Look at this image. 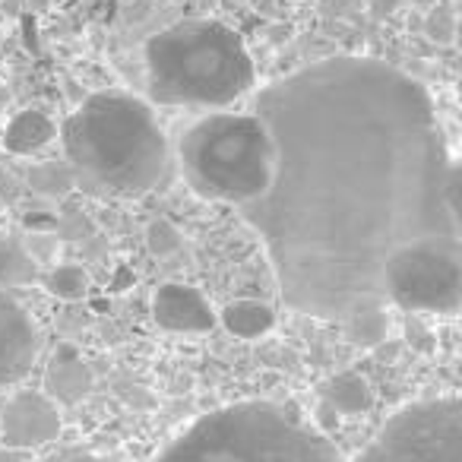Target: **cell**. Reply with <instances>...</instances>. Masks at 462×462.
<instances>
[{
    "label": "cell",
    "instance_id": "6da1fadb",
    "mask_svg": "<svg viewBox=\"0 0 462 462\" xmlns=\"http://www.w3.org/2000/svg\"><path fill=\"white\" fill-rule=\"evenodd\" d=\"M273 180L241 216L285 308L342 323L418 310L462 279L459 162L430 92L380 58L314 60L260 86Z\"/></svg>",
    "mask_w": 462,
    "mask_h": 462
},
{
    "label": "cell",
    "instance_id": "7a4b0ae2",
    "mask_svg": "<svg viewBox=\"0 0 462 462\" xmlns=\"http://www.w3.org/2000/svg\"><path fill=\"white\" fill-rule=\"evenodd\" d=\"M60 140L77 171L121 197L155 190L171 168L168 136L152 105L121 89L83 98L60 127Z\"/></svg>",
    "mask_w": 462,
    "mask_h": 462
},
{
    "label": "cell",
    "instance_id": "3957f363",
    "mask_svg": "<svg viewBox=\"0 0 462 462\" xmlns=\"http://www.w3.org/2000/svg\"><path fill=\"white\" fill-rule=\"evenodd\" d=\"M149 96L159 105L225 111L257 86L245 39L218 20H184L146 42Z\"/></svg>",
    "mask_w": 462,
    "mask_h": 462
},
{
    "label": "cell",
    "instance_id": "277c9868",
    "mask_svg": "<svg viewBox=\"0 0 462 462\" xmlns=\"http://www.w3.org/2000/svg\"><path fill=\"white\" fill-rule=\"evenodd\" d=\"M155 462H346L339 449L273 402H235L187 424Z\"/></svg>",
    "mask_w": 462,
    "mask_h": 462
},
{
    "label": "cell",
    "instance_id": "5b68a950",
    "mask_svg": "<svg viewBox=\"0 0 462 462\" xmlns=\"http://www.w3.org/2000/svg\"><path fill=\"white\" fill-rule=\"evenodd\" d=\"M273 140L254 111H212L180 134L178 165L197 197L247 206L273 180Z\"/></svg>",
    "mask_w": 462,
    "mask_h": 462
},
{
    "label": "cell",
    "instance_id": "8992f818",
    "mask_svg": "<svg viewBox=\"0 0 462 462\" xmlns=\"http://www.w3.org/2000/svg\"><path fill=\"white\" fill-rule=\"evenodd\" d=\"M355 462H462V402L437 396L386 418Z\"/></svg>",
    "mask_w": 462,
    "mask_h": 462
},
{
    "label": "cell",
    "instance_id": "52a82bcc",
    "mask_svg": "<svg viewBox=\"0 0 462 462\" xmlns=\"http://www.w3.org/2000/svg\"><path fill=\"white\" fill-rule=\"evenodd\" d=\"M42 352V329L23 301L0 291V390L16 386Z\"/></svg>",
    "mask_w": 462,
    "mask_h": 462
},
{
    "label": "cell",
    "instance_id": "ba28073f",
    "mask_svg": "<svg viewBox=\"0 0 462 462\" xmlns=\"http://www.w3.org/2000/svg\"><path fill=\"white\" fill-rule=\"evenodd\" d=\"M60 411L58 402L39 390H23L7 402L0 415V437L14 449H35L58 440L60 434Z\"/></svg>",
    "mask_w": 462,
    "mask_h": 462
},
{
    "label": "cell",
    "instance_id": "9c48e42d",
    "mask_svg": "<svg viewBox=\"0 0 462 462\" xmlns=\"http://www.w3.org/2000/svg\"><path fill=\"white\" fill-rule=\"evenodd\" d=\"M152 320L165 333L197 336V333H209L218 317L199 289L180 282H165L152 295Z\"/></svg>",
    "mask_w": 462,
    "mask_h": 462
},
{
    "label": "cell",
    "instance_id": "30bf717a",
    "mask_svg": "<svg viewBox=\"0 0 462 462\" xmlns=\"http://www.w3.org/2000/svg\"><path fill=\"white\" fill-rule=\"evenodd\" d=\"M96 386V374L77 355V348L64 346L58 355L51 358L45 371V396L51 402L60 405H77L79 399H86Z\"/></svg>",
    "mask_w": 462,
    "mask_h": 462
},
{
    "label": "cell",
    "instance_id": "8fae6325",
    "mask_svg": "<svg viewBox=\"0 0 462 462\" xmlns=\"http://www.w3.org/2000/svg\"><path fill=\"white\" fill-rule=\"evenodd\" d=\"M54 136H58V124L42 111L26 108L10 117L7 130H4V149L14 155H32L48 143H54Z\"/></svg>",
    "mask_w": 462,
    "mask_h": 462
},
{
    "label": "cell",
    "instance_id": "7c38bea8",
    "mask_svg": "<svg viewBox=\"0 0 462 462\" xmlns=\"http://www.w3.org/2000/svg\"><path fill=\"white\" fill-rule=\"evenodd\" d=\"M323 405H329V409L342 418L365 415L374 405V390L361 374H355V371L336 374V377H329L327 383H323Z\"/></svg>",
    "mask_w": 462,
    "mask_h": 462
},
{
    "label": "cell",
    "instance_id": "4fadbf2b",
    "mask_svg": "<svg viewBox=\"0 0 462 462\" xmlns=\"http://www.w3.org/2000/svg\"><path fill=\"white\" fill-rule=\"evenodd\" d=\"M222 320V327L228 329L235 339H263L266 333H273L276 327V310L263 301H254V298H245V301H231L222 314H216Z\"/></svg>",
    "mask_w": 462,
    "mask_h": 462
},
{
    "label": "cell",
    "instance_id": "5bb4252c",
    "mask_svg": "<svg viewBox=\"0 0 462 462\" xmlns=\"http://www.w3.org/2000/svg\"><path fill=\"white\" fill-rule=\"evenodd\" d=\"M339 327L355 348H380L390 339V314H386V308L358 310L348 320H342Z\"/></svg>",
    "mask_w": 462,
    "mask_h": 462
},
{
    "label": "cell",
    "instance_id": "9a60e30c",
    "mask_svg": "<svg viewBox=\"0 0 462 462\" xmlns=\"http://www.w3.org/2000/svg\"><path fill=\"white\" fill-rule=\"evenodd\" d=\"M35 279H39V266L26 257L20 241L0 235V291L32 285Z\"/></svg>",
    "mask_w": 462,
    "mask_h": 462
},
{
    "label": "cell",
    "instance_id": "2e32d148",
    "mask_svg": "<svg viewBox=\"0 0 462 462\" xmlns=\"http://www.w3.org/2000/svg\"><path fill=\"white\" fill-rule=\"evenodd\" d=\"M42 282H45V289L51 291L54 298H60V301H79V298L89 295V270L79 263H58L51 266V270L42 276Z\"/></svg>",
    "mask_w": 462,
    "mask_h": 462
},
{
    "label": "cell",
    "instance_id": "e0dca14e",
    "mask_svg": "<svg viewBox=\"0 0 462 462\" xmlns=\"http://www.w3.org/2000/svg\"><path fill=\"white\" fill-rule=\"evenodd\" d=\"M77 178H73V168H67L64 162H42L29 171V187H32L39 197L60 199L73 190Z\"/></svg>",
    "mask_w": 462,
    "mask_h": 462
},
{
    "label": "cell",
    "instance_id": "ac0fdd59",
    "mask_svg": "<svg viewBox=\"0 0 462 462\" xmlns=\"http://www.w3.org/2000/svg\"><path fill=\"white\" fill-rule=\"evenodd\" d=\"M184 247V235L178 231V225L168 218H155L146 225V251L159 260H168Z\"/></svg>",
    "mask_w": 462,
    "mask_h": 462
},
{
    "label": "cell",
    "instance_id": "d6986e66",
    "mask_svg": "<svg viewBox=\"0 0 462 462\" xmlns=\"http://www.w3.org/2000/svg\"><path fill=\"white\" fill-rule=\"evenodd\" d=\"M424 35H428V42H434V45L447 48L456 42V29H459V23H456V14L449 4H437V7H430L428 14H424V23H421Z\"/></svg>",
    "mask_w": 462,
    "mask_h": 462
},
{
    "label": "cell",
    "instance_id": "ffe728a7",
    "mask_svg": "<svg viewBox=\"0 0 462 462\" xmlns=\"http://www.w3.org/2000/svg\"><path fill=\"white\" fill-rule=\"evenodd\" d=\"M20 245H23L26 257L32 260L35 266L54 263V257H58V251H60V238L54 235V231H29Z\"/></svg>",
    "mask_w": 462,
    "mask_h": 462
},
{
    "label": "cell",
    "instance_id": "44dd1931",
    "mask_svg": "<svg viewBox=\"0 0 462 462\" xmlns=\"http://www.w3.org/2000/svg\"><path fill=\"white\" fill-rule=\"evenodd\" d=\"M399 4H402V0H371L374 20H386V16H393L399 10Z\"/></svg>",
    "mask_w": 462,
    "mask_h": 462
},
{
    "label": "cell",
    "instance_id": "7402d4cb",
    "mask_svg": "<svg viewBox=\"0 0 462 462\" xmlns=\"http://www.w3.org/2000/svg\"><path fill=\"white\" fill-rule=\"evenodd\" d=\"M409 342H415L421 352H430V346H434V342H430V336L421 329V323H409Z\"/></svg>",
    "mask_w": 462,
    "mask_h": 462
},
{
    "label": "cell",
    "instance_id": "603a6c76",
    "mask_svg": "<svg viewBox=\"0 0 462 462\" xmlns=\"http://www.w3.org/2000/svg\"><path fill=\"white\" fill-rule=\"evenodd\" d=\"M0 462H29V456H26V449L7 447V449H0Z\"/></svg>",
    "mask_w": 462,
    "mask_h": 462
},
{
    "label": "cell",
    "instance_id": "cb8c5ba5",
    "mask_svg": "<svg viewBox=\"0 0 462 462\" xmlns=\"http://www.w3.org/2000/svg\"><path fill=\"white\" fill-rule=\"evenodd\" d=\"M437 4H440V0H411V7L421 10V14H428V10L437 7Z\"/></svg>",
    "mask_w": 462,
    "mask_h": 462
},
{
    "label": "cell",
    "instance_id": "d4e9b609",
    "mask_svg": "<svg viewBox=\"0 0 462 462\" xmlns=\"http://www.w3.org/2000/svg\"><path fill=\"white\" fill-rule=\"evenodd\" d=\"M447 4H453V0H447Z\"/></svg>",
    "mask_w": 462,
    "mask_h": 462
}]
</instances>
